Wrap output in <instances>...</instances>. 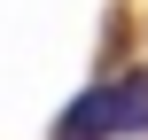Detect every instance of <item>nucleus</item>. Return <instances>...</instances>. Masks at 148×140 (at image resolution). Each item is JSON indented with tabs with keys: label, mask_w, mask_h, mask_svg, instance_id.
I'll list each match as a JSON object with an SVG mask.
<instances>
[{
	"label": "nucleus",
	"mask_w": 148,
	"mask_h": 140,
	"mask_svg": "<svg viewBox=\"0 0 148 140\" xmlns=\"http://www.w3.org/2000/svg\"><path fill=\"white\" fill-rule=\"evenodd\" d=\"M117 132H148V70L117 78Z\"/></svg>",
	"instance_id": "f03ea898"
},
{
	"label": "nucleus",
	"mask_w": 148,
	"mask_h": 140,
	"mask_svg": "<svg viewBox=\"0 0 148 140\" xmlns=\"http://www.w3.org/2000/svg\"><path fill=\"white\" fill-rule=\"evenodd\" d=\"M109 132H117V86H86L55 117V140H109Z\"/></svg>",
	"instance_id": "f257e3e1"
}]
</instances>
